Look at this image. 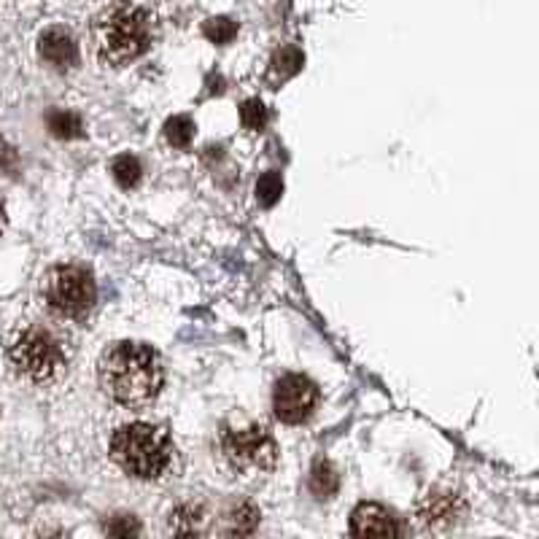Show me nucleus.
<instances>
[{
  "label": "nucleus",
  "instance_id": "obj_19",
  "mask_svg": "<svg viewBox=\"0 0 539 539\" xmlns=\"http://www.w3.org/2000/svg\"><path fill=\"white\" fill-rule=\"evenodd\" d=\"M203 33H205V38L214 41V44H230L232 38L237 35V25H235L232 19H227V16H214V19L205 22Z\"/></svg>",
  "mask_w": 539,
  "mask_h": 539
},
{
  "label": "nucleus",
  "instance_id": "obj_21",
  "mask_svg": "<svg viewBox=\"0 0 539 539\" xmlns=\"http://www.w3.org/2000/svg\"><path fill=\"white\" fill-rule=\"evenodd\" d=\"M105 532L111 537H133V534H141V524L133 515H116L114 521L105 524Z\"/></svg>",
  "mask_w": 539,
  "mask_h": 539
},
{
  "label": "nucleus",
  "instance_id": "obj_14",
  "mask_svg": "<svg viewBox=\"0 0 539 539\" xmlns=\"http://www.w3.org/2000/svg\"><path fill=\"white\" fill-rule=\"evenodd\" d=\"M165 138L167 144H173L175 149H186L195 138V125L189 116H173L165 125Z\"/></svg>",
  "mask_w": 539,
  "mask_h": 539
},
{
  "label": "nucleus",
  "instance_id": "obj_9",
  "mask_svg": "<svg viewBox=\"0 0 539 539\" xmlns=\"http://www.w3.org/2000/svg\"><path fill=\"white\" fill-rule=\"evenodd\" d=\"M351 532L356 537H399L404 529L399 526V521L385 510L384 504L364 502L351 515Z\"/></svg>",
  "mask_w": 539,
  "mask_h": 539
},
{
  "label": "nucleus",
  "instance_id": "obj_3",
  "mask_svg": "<svg viewBox=\"0 0 539 539\" xmlns=\"http://www.w3.org/2000/svg\"><path fill=\"white\" fill-rule=\"evenodd\" d=\"M111 459L138 480H165L178 472V451L170 434L155 424H127L111 437Z\"/></svg>",
  "mask_w": 539,
  "mask_h": 539
},
{
  "label": "nucleus",
  "instance_id": "obj_10",
  "mask_svg": "<svg viewBox=\"0 0 539 539\" xmlns=\"http://www.w3.org/2000/svg\"><path fill=\"white\" fill-rule=\"evenodd\" d=\"M38 52H41V57H44L49 65H55V68H60V71H68V68H74L78 63L76 41H74V35H71L68 30H63V27H49L46 33H41V38H38Z\"/></svg>",
  "mask_w": 539,
  "mask_h": 539
},
{
  "label": "nucleus",
  "instance_id": "obj_15",
  "mask_svg": "<svg viewBox=\"0 0 539 539\" xmlns=\"http://www.w3.org/2000/svg\"><path fill=\"white\" fill-rule=\"evenodd\" d=\"M49 130L57 138H78L84 127H81V119H78L76 114H71V111H55V114H49Z\"/></svg>",
  "mask_w": 539,
  "mask_h": 539
},
{
  "label": "nucleus",
  "instance_id": "obj_17",
  "mask_svg": "<svg viewBox=\"0 0 539 539\" xmlns=\"http://www.w3.org/2000/svg\"><path fill=\"white\" fill-rule=\"evenodd\" d=\"M303 68V52L294 46H284L275 57H273V74H281V78L294 76Z\"/></svg>",
  "mask_w": 539,
  "mask_h": 539
},
{
  "label": "nucleus",
  "instance_id": "obj_5",
  "mask_svg": "<svg viewBox=\"0 0 539 539\" xmlns=\"http://www.w3.org/2000/svg\"><path fill=\"white\" fill-rule=\"evenodd\" d=\"M219 456L232 474L259 477L275 466V440L265 424H232L219 432Z\"/></svg>",
  "mask_w": 539,
  "mask_h": 539
},
{
  "label": "nucleus",
  "instance_id": "obj_7",
  "mask_svg": "<svg viewBox=\"0 0 539 539\" xmlns=\"http://www.w3.org/2000/svg\"><path fill=\"white\" fill-rule=\"evenodd\" d=\"M318 388L305 375H284L273 391V410L284 424H303L315 410Z\"/></svg>",
  "mask_w": 539,
  "mask_h": 539
},
{
  "label": "nucleus",
  "instance_id": "obj_11",
  "mask_svg": "<svg viewBox=\"0 0 539 539\" xmlns=\"http://www.w3.org/2000/svg\"><path fill=\"white\" fill-rule=\"evenodd\" d=\"M337 485H340V474H337V469H334L332 464L318 462L313 466V472H310V491H313L318 499L332 496V494L337 491Z\"/></svg>",
  "mask_w": 539,
  "mask_h": 539
},
{
  "label": "nucleus",
  "instance_id": "obj_20",
  "mask_svg": "<svg viewBox=\"0 0 539 539\" xmlns=\"http://www.w3.org/2000/svg\"><path fill=\"white\" fill-rule=\"evenodd\" d=\"M240 122L245 130H262L267 125V108L262 100H245L240 105Z\"/></svg>",
  "mask_w": 539,
  "mask_h": 539
},
{
  "label": "nucleus",
  "instance_id": "obj_22",
  "mask_svg": "<svg viewBox=\"0 0 539 539\" xmlns=\"http://www.w3.org/2000/svg\"><path fill=\"white\" fill-rule=\"evenodd\" d=\"M14 162V152L11 149H5V146H0V167H3V162Z\"/></svg>",
  "mask_w": 539,
  "mask_h": 539
},
{
  "label": "nucleus",
  "instance_id": "obj_23",
  "mask_svg": "<svg viewBox=\"0 0 539 539\" xmlns=\"http://www.w3.org/2000/svg\"><path fill=\"white\" fill-rule=\"evenodd\" d=\"M5 230V205H3V200H0V235Z\"/></svg>",
  "mask_w": 539,
  "mask_h": 539
},
{
  "label": "nucleus",
  "instance_id": "obj_1",
  "mask_svg": "<svg viewBox=\"0 0 539 539\" xmlns=\"http://www.w3.org/2000/svg\"><path fill=\"white\" fill-rule=\"evenodd\" d=\"M97 381L114 402L125 407H146L162 391L165 370L152 345L122 340L103 351L97 362Z\"/></svg>",
  "mask_w": 539,
  "mask_h": 539
},
{
  "label": "nucleus",
  "instance_id": "obj_18",
  "mask_svg": "<svg viewBox=\"0 0 539 539\" xmlns=\"http://www.w3.org/2000/svg\"><path fill=\"white\" fill-rule=\"evenodd\" d=\"M259 524V510L254 504H243L230 515V534H251Z\"/></svg>",
  "mask_w": 539,
  "mask_h": 539
},
{
  "label": "nucleus",
  "instance_id": "obj_8",
  "mask_svg": "<svg viewBox=\"0 0 539 539\" xmlns=\"http://www.w3.org/2000/svg\"><path fill=\"white\" fill-rule=\"evenodd\" d=\"M466 518V502L454 491L434 488L415 504V521L424 532H448Z\"/></svg>",
  "mask_w": 539,
  "mask_h": 539
},
{
  "label": "nucleus",
  "instance_id": "obj_13",
  "mask_svg": "<svg viewBox=\"0 0 539 539\" xmlns=\"http://www.w3.org/2000/svg\"><path fill=\"white\" fill-rule=\"evenodd\" d=\"M141 173H144V170H141V162H138L135 156L122 155L111 162V175H114L116 184L125 186V189L135 186V184L141 181Z\"/></svg>",
  "mask_w": 539,
  "mask_h": 539
},
{
  "label": "nucleus",
  "instance_id": "obj_2",
  "mask_svg": "<svg viewBox=\"0 0 539 539\" xmlns=\"http://www.w3.org/2000/svg\"><path fill=\"white\" fill-rule=\"evenodd\" d=\"M74 345L63 326L52 321H33L16 326L5 345L11 370L33 385L57 384L71 367Z\"/></svg>",
  "mask_w": 539,
  "mask_h": 539
},
{
  "label": "nucleus",
  "instance_id": "obj_6",
  "mask_svg": "<svg viewBox=\"0 0 539 539\" xmlns=\"http://www.w3.org/2000/svg\"><path fill=\"white\" fill-rule=\"evenodd\" d=\"M46 305L63 318H81L97 303V284L89 270L78 265H57L41 284Z\"/></svg>",
  "mask_w": 539,
  "mask_h": 539
},
{
  "label": "nucleus",
  "instance_id": "obj_12",
  "mask_svg": "<svg viewBox=\"0 0 539 539\" xmlns=\"http://www.w3.org/2000/svg\"><path fill=\"white\" fill-rule=\"evenodd\" d=\"M203 510L195 504H184L170 515V532L175 534H200L203 532Z\"/></svg>",
  "mask_w": 539,
  "mask_h": 539
},
{
  "label": "nucleus",
  "instance_id": "obj_4",
  "mask_svg": "<svg viewBox=\"0 0 539 539\" xmlns=\"http://www.w3.org/2000/svg\"><path fill=\"white\" fill-rule=\"evenodd\" d=\"M97 60L111 68H125L152 46V22L141 5L116 3L97 14L92 25Z\"/></svg>",
  "mask_w": 539,
  "mask_h": 539
},
{
  "label": "nucleus",
  "instance_id": "obj_16",
  "mask_svg": "<svg viewBox=\"0 0 539 539\" xmlns=\"http://www.w3.org/2000/svg\"><path fill=\"white\" fill-rule=\"evenodd\" d=\"M281 192H284V181H281V175H278L275 170L265 173V175L259 178V184H256V200H259V205H265V208L275 205L278 197H281Z\"/></svg>",
  "mask_w": 539,
  "mask_h": 539
}]
</instances>
